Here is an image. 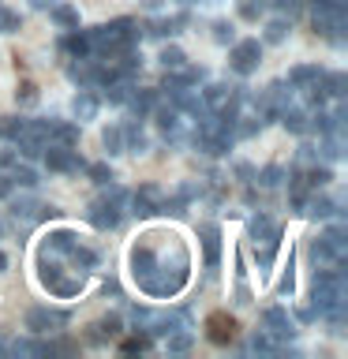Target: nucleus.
I'll list each match as a JSON object with an SVG mask.
<instances>
[{
	"instance_id": "nucleus-1",
	"label": "nucleus",
	"mask_w": 348,
	"mask_h": 359,
	"mask_svg": "<svg viewBox=\"0 0 348 359\" xmlns=\"http://www.w3.org/2000/svg\"><path fill=\"white\" fill-rule=\"evenodd\" d=\"M38 280H41L45 288H49V296H56V299H72V296H79V292H83L86 273L72 269V266L64 262V258L41 251V258H38Z\"/></svg>"
},
{
	"instance_id": "nucleus-2",
	"label": "nucleus",
	"mask_w": 348,
	"mask_h": 359,
	"mask_svg": "<svg viewBox=\"0 0 348 359\" xmlns=\"http://www.w3.org/2000/svg\"><path fill=\"white\" fill-rule=\"evenodd\" d=\"M258 64H262V41L258 38H236L232 45H229V67L240 79H247V75H255L258 72Z\"/></svg>"
},
{
	"instance_id": "nucleus-3",
	"label": "nucleus",
	"mask_w": 348,
	"mask_h": 359,
	"mask_svg": "<svg viewBox=\"0 0 348 359\" xmlns=\"http://www.w3.org/2000/svg\"><path fill=\"white\" fill-rule=\"evenodd\" d=\"M67 322H72V314H67L64 307H49V303H41V307H30L27 318H22V325H27L34 337H41V333H60Z\"/></svg>"
},
{
	"instance_id": "nucleus-4",
	"label": "nucleus",
	"mask_w": 348,
	"mask_h": 359,
	"mask_svg": "<svg viewBox=\"0 0 348 359\" xmlns=\"http://www.w3.org/2000/svg\"><path fill=\"white\" fill-rule=\"evenodd\" d=\"M41 161H45V168H49V172H60V176L83 172V168H86V161L79 157L75 146H60V142H49V146H45V150H41Z\"/></svg>"
},
{
	"instance_id": "nucleus-5",
	"label": "nucleus",
	"mask_w": 348,
	"mask_h": 359,
	"mask_svg": "<svg viewBox=\"0 0 348 359\" xmlns=\"http://www.w3.org/2000/svg\"><path fill=\"white\" fill-rule=\"evenodd\" d=\"M86 221L94 224L98 232H112V229H120V221H123V206L116 198L101 195V198H94L86 206Z\"/></svg>"
},
{
	"instance_id": "nucleus-6",
	"label": "nucleus",
	"mask_w": 348,
	"mask_h": 359,
	"mask_svg": "<svg viewBox=\"0 0 348 359\" xmlns=\"http://www.w3.org/2000/svg\"><path fill=\"white\" fill-rule=\"evenodd\" d=\"M161 198H165V191L157 184H142L139 191H131V195H128V206H131V213L139 221H150L154 213L161 210Z\"/></svg>"
},
{
	"instance_id": "nucleus-7",
	"label": "nucleus",
	"mask_w": 348,
	"mask_h": 359,
	"mask_svg": "<svg viewBox=\"0 0 348 359\" xmlns=\"http://www.w3.org/2000/svg\"><path fill=\"white\" fill-rule=\"evenodd\" d=\"M262 330L274 337L277 344L296 341V322L288 318V311H285V307H266V311H262Z\"/></svg>"
},
{
	"instance_id": "nucleus-8",
	"label": "nucleus",
	"mask_w": 348,
	"mask_h": 359,
	"mask_svg": "<svg viewBox=\"0 0 348 359\" xmlns=\"http://www.w3.org/2000/svg\"><path fill=\"white\" fill-rule=\"evenodd\" d=\"M236 333H240V322H236L229 311H210L206 314V337H210L213 344H221V348L232 344Z\"/></svg>"
},
{
	"instance_id": "nucleus-9",
	"label": "nucleus",
	"mask_w": 348,
	"mask_h": 359,
	"mask_svg": "<svg viewBox=\"0 0 348 359\" xmlns=\"http://www.w3.org/2000/svg\"><path fill=\"white\" fill-rule=\"evenodd\" d=\"M120 337H123V318H120V314H101V318L90 325L86 344L101 348V344H109V341H120Z\"/></svg>"
},
{
	"instance_id": "nucleus-10",
	"label": "nucleus",
	"mask_w": 348,
	"mask_h": 359,
	"mask_svg": "<svg viewBox=\"0 0 348 359\" xmlns=\"http://www.w3.org/2000/svg\"><path fill=\"white\" fill-rule=\"evenodd\" d=\"M199 243H202V262H206L210 269L221 262V229L210 221L199 224Z\"/></svg>"
},
{
	"instance_id": "nucleus-11",
	"label": "nucleus",
	"mask_w": 348,
	"mask_h": 359,
	"mask_svg": "<svg viewBox=\"0 0 348 359\" xmlns=\"http://www.w3.org/2000/svg\"><path fill=\"white\" fill-rule=\"evenodd\" d=\"M98 109H101V94H94V86H79V94L72 97V116H75V123L94 120Z\"/></svg>"
},
{
	"instance_id": "nucleus-12",
	"label": "nucleus",
	"mask_w": 348,
	"mask_h": 359,
	"mask_svg": "<svg viewBox=\"0 0 348 359\" xmlns=\"http://www.w3.org/2000/svg\"><path fill=\"white\" fill-rule=\"evenodd\" d=\"M191 22V15L187 11H176V15H161V19H150L146 22V38H173V34H180Z\"/></svg>"
},
{
	"instance_id": "nucleus-13",
	"label": "nucleus",
	"mask_w": 348,
	"mask_h": 359,
	"mask_svg": "<svg viewBox=\"0 0 348 359\" xmlns=\"http://www.w3.org/2000/svg\"><path fill=\"white\" fill-rule=\"evenodd\" d=\"M247 240H251V243H258V240L281 243V224L269 217V213H255V217L247 221Z\"/></svg>"
},
{
	"instance_id": "nucleus-14",
	"label": "nucleus",
	"mask_w": 348,
	"mask_h": 359,
	"mask_svg": "<svg viewBox=\"0 0 348 359\" xmlns=\"http://www.w3.org/2000/svg\"><path fill=\"white\" fill-rule=\"evenodd\" d=\"M56 49H60L64 56H72V60H86V56H94L90 53V34L86 30H64V38L56 41Z\"/></svg>"
},
{
	"instance_id": "nucleus-15",
	"label": "nucleus",
	"mask_w": 348,
	"mask_h": 359,
	"mask_svg": "<svg viewBox=\"0 0 348 359\" xmlns=\"http://www.w3.org/2000/svg\"><path fill=\"white\" fill-rule=\"evenodd\" d=\"M303 213L314 217V221H333V217H341V202H333V198L319 195V191H311L307 202H303Z\"/></svg>"
},
{
	"instance_id": "nucleus-16",
	"label": "nucleus",
	"mask_w": 348,
	"mask_h": 359,
	"mask_svg": "<svg viewBox=\"0 0 348 359\" xmlns=\"http://www.w3.org/2000/svg\"><path fill=\"white\" fill-rule=\"evenodd\" d=\"M157 101H161V94H157V90H142V86H135V90H131V97L123 101V105L131 109V116H135V120H146V116L154 112Z\"/></svg>"
},
{
	"instance_id": "nucleus-17",
	"label": "nucleus",
	"mask_w": 348,
	"mask_h": 359,
	"mask_svg": "<svg viewBox=\"0 0 348 359\" xmlns=\"http://www.w3.org/2000/svg\"><path fill=\"white\" fill-rule=\"evenodd\" d=\"M277 120H281V128H285V131H292V135H300V139L311 131V112H307V109L285 105V109L277 112Z\"/></svg>"
},
{
	"instance_id": "nucleus-18",
	"label": "nucleus",
	"mask_w": 348,
	"mask_h": 359,
	"mask_svg": "<svg viewBox=\"0 0 348 359\" xmlns=\"http://www.w3.org/2000/svg\"><path fill=\"white\" fill-rule=\"evenodd\" d=\"M79 243V232H72V229H53L49 236H45V243H41V251L45 255H56V258H64L72 247Z\"/></svg>"
},
{
	"instance_id": "nucleus-19",
	"label": "nucleus",
	"mask_w": 348,
	"mask_h": 359,
	"mask_svg": "<svg viewBox=\"0 0 348 359\" xmlns=\"http://www.w3.org/2000/svg\"><path fill=\"white\" fill-rule=\"evenodd\" d=\"M45 128H49V142H60V146H75L79 142V123L75 120H45Z\"/></svg>"
},
{
	"instance_id": "nucleus-20",
	"label": "nucleus",
	"mask_w": 348,
	"mask_h": 359,
	"mask_svg": "<svg viewBox=\"0 0 348 359\" xmlns=\"http://www.w3.org/2000/svg\"><path fill=\"white\" fill-rule=\"evenodd\" d=\"M307 195H311L307 176H303V168L296 165V168L288 172V202H292V210H296V213H303V202H307Z\"/></svg>"
},
{
	"instance_id": "nucleus-21",
	"label": "nucleus",
	"mask_w": 348,
	"mask_h": 359,
	"mask_svg": "<svg viewBox=\"0 0 348 359\" xmlns=\"http://www.w3.org/2000/svg\"><path fill=\"white\" fill-rule=\"evenodd\" d=\"M251 258L258 266V277H269V273H274V266H277V243H266V240L251 243Z\"/></svg>"
},
{
	"instance_id": "nucleus-22",
	"label": "nucleus",
	"mask_w": 348,
	"mask_h": 359,
	"mask_svg": "<svg viewBox=\"0 0 348 359\" xmlns=\"http://www.w3.org/2000/svg\"><path fill=\"white\" fill-rule=\"evenodd\" d=\"M49 19L56 30H75L79 27V8L75 4H64V0H56V4L49 8Z\"/></svg>"
},
{
	"instance_id": "nucleus-23",
	"label": "nucleus",
	"mask_w": 348,
	"mask_h": 359,
	"mask_svg": "<svg viewBox=\"0 0 348 359\" xmlns=\"http://www.w3.org/2000/svg\"><path fill=\"white\" fill-rule=\"evenodd\" d=\"M322 72H326V67H319V64H296V67L288 72L285 83H288L292 90H307V86H311V83H314V79H319Z\"/></svg>"
},
{
	"instance_id": "nucleus-24",
	"label": "nucleus",
	"mask_w": 348,
	"mask_h": 359,
	"mask_svg": "<svg viewBox=\"0 0 348 359\" xmlns=\"http://www.w3.org/2000/svg\"><path fill=\"white\" fill-rule=\"evenodd\" d=\"M4 172L11 176V184H15V191H19V187H22V191H34V187L41 184V180H38V172H34V168H30L27 161H22V157H19V161L11 165V168H4Z\"/></svg>"
},
{
	"instance_id": "nucleus-25",
	"label": "nucleus",
	"mask_w": 348,
	"mask_h": 359,
	"mask_svg": "<svg viewBox=\"0 0 348 359\" xmlns=\"http://www.w3.org/2000/svg\"><path fill=\"white\" fill-rule=\"evenodd\" d=\"M101 90H105V94H101V101H109V105H123V101L131 97L135 83H131V79H112V83H105Z\"/></svg>"
},
{
	"instance_id": "nucleus-26",
	"label": "nucleus",
	"mask_w": 348,
	"mask_h": 359,
	"mask_svg": "<svg viewBox=\"0 0 348 359\" xmlns=\"http://www.w3.org/2000/svg\"><path fill=\"white\" fill-rule=\"evenodd\" d=\"M120 128H123V150H131V154L150 150V139H146V131L139 128V123H120Z\"/></svg>"
},
{
	"instance_id": "nucleus-27",
	"label": "nucleus",
	"mask_w": 348,
	"mask_h": 359,
	"mask_svg": "<svg viewBox=\"0 0 348 359\" xmlns=\"http://www.w3.org/2000/svg\"><path fill=\"white\" fill-rule=\"evenodd\" d=\"M288 30H292V22L285 15H274V19H266V27H262V41L266 45H281L288 38Z\"/></svg>"
},
{
	"instance_id": "nucleus-28",
	"label": "nucleus",
	"mask_w": 348,
	"mask_h": 359,
	"mask_svg": "<svg viewBox=\"0 0 348 359\" xmlns=\"http://www.w3.org/2000/svg\"><path fill=\"white\" fill-rule=\"evenodd\" d=\"M101 146H105V157L123 154V128H120V123H109V128H101Z\"/></svg>"
},
{
	"instance_id": "nucleus-29",
	"label": "nucleus",
	"mask_w": 348,
	"mask_h": 359,
	"mask_svg": "<svg viewBox=\"0 0 348 359\" xmlns=\"http://www.w3.org/2000/svg\"><path fill=\"white\" fill-rule=\"evenodd\" d=\"M191 344H195V333L187 330H176V333H168L165 337V348H168V355H184V352H191Z\"/></svg>"
},
{
	"instance_id": "nucleus-30",
	"label": "nucleus",
	"mask_w": 348,
	"mask_h": 359,
	"mask_svg": "<svg viewBox=\"0 0 348 359\" xmlns=\"http://www.w3.org/2000/svg\"><path fill=\"white\" fill-rule=\"evenodd\" d=\"M247 352H255V355H274V352H281V344H277L266 330H255L251 341H247Z\"/></svg>"
},
{
	"instance_id": "nucleus-31",
	"label": "nucleus",
	"mask_w": 348,
	"mask_h": 359,
	"mask_svg": "<svg viewBox=\"0 0 348 359\" xmlns=\"http://www.w3.org/2000/svg\"><path fill=\"white\" fill-rule=\"evenodd\" d=\"M255 184L258 187H281V184H285V168H281V165H262L255 172Z\"/></svg>"
},
{
	"instance_id": "nucleus-32",
	"label": "nucleus",
	"mask_w": 348,
	"mask_h": 359,
	"mask_svg": "<svg viewBox=\"0 0 348 359\" xmlns=\"http://www.w3.org/2000/svg\"><path fill=\"white\" fill-rule=\"evenodd\" d=\"M157 64H161L165 72H176V67L187 64V56H184V49H180V45H165L161 56H157Z\"/></svg>"
},
{
	"instance_id": "nucleus-33",
	"label": "nucleus",
	"mask_w": 348,
	"mask_h": 359,
	"mask_svg": "<svg viewBox=\"0 0 348 359\" xmlns=\"http://www.w3.org/2000/svg\"><path fill=\"white\" fill-rule=\"evenodd\" d=\"M150 344H154L150 333H139V330H135V337H123V341H120V352H128V355H135V352H150Z\"/></svg>"
},
{
	"instance_id": "nucleus-34",
	"label": "nucleus",
	"mask_w": 348,
	"mask_h": 359,
	"mask_svg": "<svg viewBox=\"0 0 348 359\" xmlns=\"http://www.w3.org/2000/svg\"><path fill=\"white\" fill-rule=\"evenodd\" d=\"M236 11H240V19L258 22L266 15V0H236Z\"/></svg>"
},
{
	"instance_id": "nucleus-35",
	"label": "nucleus",
	"mask_w": 348,
	"mask_h": 359,
	"mask_svg": "<svg viewBox=\"0 0 348 359\" xmlns=\"http://www.w3.org/2000/svg\"><path fill=\"white\" fill-rule=\"evenodd\" d=\"M15 101H19V109H34L38 105V86H34L30 79H22L19 90H15Z\"/></svg>"
},
{
	"instance_id": "nucleus-36",
	"label": "nucleus",
	"mask_w": 348,
	"mask_h": 359,
	"mask_svg": "<svg viewBox=\"0 0 348 359\" xmlns=\"http://www.w3.org/2000/svg\"><path fill=\"white\" fill-rule=\"evenodd\" d=\"M83 172H86L90 180H94L98 187H101V184H109V180H112V165H109V161H94V165H86Z\"/></svg>"
},
{
	"instance_id": "nucleus-37",
	"label": "nucleus",
	"mask_w": 348,
	"mask_h": 359,
	"mask_svg": "<svg viewBox=\"0 0 348 359\" xmlns=\"http://www.w3.org/2000/svg\"><path fill=\"white\" fill-rule=\"evenodd\" d=\"M292 292H296V269H292V258H288L285 273L277 277V296H288L292 299Z\"/></svg>"
},
{
	"instance_id": "nucleus-38",
	"label": "nucleus",
	"mask_w": 348,
	"mask_h": 359,
	"mask_svg": "<svg viewBox=\"0 0 348 359\" xmlns=\"http://www.w3.org/2000/svg\"><path fill=\"white\" fill-rule=\"evenodd\" d=\"M22 27V15L11 8H0V34H15Z\"/></svg>"
},
{
	"instance_id": "nucleus-39",
	"label": "nucleus",
	"mask_w": 348,
	"mask_h": 359,
	"mask_svg": "<svg viewBox=\"0 0 348 359\" xmlns=\"http://www.w3.org/2000/svg\"><path fill=\"white\" fill-rule=\"evenodd\" d=\"M314 161H319V146H314V142H300V146H296V165L307 168V165H314Z\"/></svg>"
},
{
	"instance_id": "nucleus-40",
	"label": "nucleus",
	"mask_w": 348,
	"mask_h": 359,
	"mask_svg": "<svg viewBox=\"0 0 348 359\" xmlns=\"http://www.w3.org/2000/svg\"><path fill=\"white\" fill-rule=\"evenodd\" d=\"M22 131V116H0V139L11 142Z\"/></svg>"
},
{
	"instance_id": "nucleus-41",
	"label": "nucleus",
	"mask_w": 348,
	"mask_h": 359,
	"mask_svg": "<svg viewBox=\"0 0 348 359\" xmlns=\"http://www.w3.org/2000/svg\"><path fill=\"white\" fill-rule=\"evenodd\" d=\"M213 41H218V45H232L236 41V27H232V22H213Z\"/></svg>"
},
{
	"instance_id": "nucleus-42",
	"label": "nucleus",
	"mask_w": 348,
	"mask_h": 359,
	"mask_svg": "<svg viewBox=\"0 0 348 359\" xmlns=\"http://www.w3.org/2000/svg\"><path fill=\"white\" fill-rule=\"evenodd\" d=\"M11 352H15V355H45V344L41 341H15V344H11Z\"/></svg>"
},
{
	"instance_id": "nucleus-43",
	"label": "nucleus",
	"mask_w": 348,
	"mask_h": 359,
	"mask_svg": "<svg viewBox=\"0 0 348 359\" xmlns=\"http://www.w3.org/2000/svg\"><path fill=\"white\" fill-rule=\"evenodd\" d=\"M232 176L240 180V184H255V168L247 161H232Z\"/></svg>"
},
{
	"instance_id": "nucleus-44",
	"label": "nucleus",
	"mask_w": 348,
	"mask_h": 359,
	"mask_svg": "<svg viewBox=\"0 0 348 359\" xmlns=\"http://www.w3.org/2000/svg\"><path fill=\"white\" fill-rule=\"evenodd\" d=\"M19 161V154H15V146H4V150H0V168H11V165H15Z\"/></svg>"
},
{
	"instance_id": "nucleus-45",
	"label": "nucleus",
	"mask_w": 348,
	"mask_h": 359,
	"mask_svg": "<svg viewBox=\"0 0 348 359\" xmlns=\"http://www.w3.org/2000/svg\"><path fill=\"white\" fill-rule=\"evenodd\" d=\"M11 195H15V184H11V176L0 168V198H11Z\"/></svg>"
},
{
	"instance_id": "nucleus-46",
	"label": "nucleus",
	"mask_w": 348,
	"mask_h": 359,
	"mask_svg": "<svg viewBox=\"0 0 348 359\" xmlns=\"http://www.w3.org/2000/svg\"><path fill=\"white\" fill-rule=\"evenodd\" d=\"M236 303H243V307H247V303H251V288H247L243 280H240V285H236Z\"/></svg>"
},
{
	"instance_id": "nucleus-47",
	"label": "nucleus",
	"mask_w": 348,
	"mask_h": 359,
	"mask_svg": "<svg viewBox=\"0 0 348 359\" xmlns=\"http://www.w3.org/2000/svg\"><path fill=\"white\" fill-rule=\"evenodd\" d=\"M101 292H105V296H120V285L112 277H105V285H101Z\"/></svg>"
},
{
	"instance_id": "nucleus-48",
	"label": "nucleus",
	"mask_w": 348,
	"mask_h": 359,
	"mask_svg": "<svg viewBox=\"0 0 348 359\" xmlns=\"http://www.w3.org/2000/svg\"><path fill=\"white\" fill-rule=\"evenodd\" d=\"M56 4V0H30V8H38V11H49Z\"/></svg>"
},
{
	"instance_id": "nucleus-49",
	"label": "nucleus",
	"mask_w": 348,
	"mask_h": 359,
	"mask_svg": "<svg viewBox=\"0 0 348 359\" xmlns=\"http://www.w3.org/2000/svg\"><path fill=\"white\" fill-rule=\"evenodd\" d=\"M4 269H8V255L0 251V273H4Z\"/></svg>"
},
{
	"instance_id": "nucleus-50",
	"label": "nucleus",
	"mask_w": 348,
	"mask_h": 359,
	"mask_svg": "<svg viewBox=\"0 0 348 359\" xmlns=\"http://www.w3.org/2000/svg\"><path fill=\"white\" fill-rule=\"evenodd\" d=\"M180 4H184V8H187V4H195V0H180Z\"/></svg>"
}]
</instances>
